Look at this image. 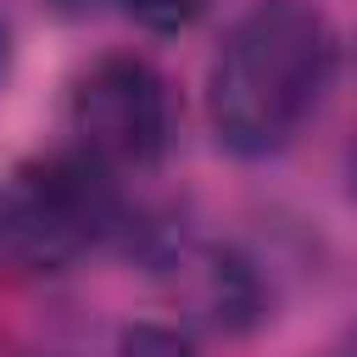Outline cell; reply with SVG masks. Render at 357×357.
<instances>
[{
	"mask_svg": "<svg viewBox=\"0 0 357 357\" xmlns=\"http://www.w3.org/2000/svg\"><path fill=\"white\" fill-rule=\"evenodd\" d=\"M340 61L335 22L312 0H257L206 67V117L223 151L273 156L318 112Z\"/></svg>",
	"mask_w": 357,
	"mask_h": 357,
	"instance_id": "obj_1",
	"label": "cell"
},
{
	"mask_svg": "<svg viewBox=\"0 0 357 357\" xmlns=\"http://www.w3.org/2000/svg\"><path fill=\"white\" fill-rule=\"evenodd\" d=\"M117 229V195L89 156H28L0 178V251L28 273H61Z\"/></svg>",
	"mask_w": 357,
	"mask_h": 357,
	"instance_id": "obj_2",
	"label": "cell"
},
{
	"mask_svg": "<svg viewBox=\"0 0 357 357\" xmlns=\"http://www.w3.org/2000/svg\"><path fill=\"white\" fill-rule=\"evenodd\" d=\"M67 117H73L78 156H89L95 167H106V173L151 167L167 151V134H173L167 78L145 56L112 50V56H100L78 73Z\"/></svg>",
	"mask_w": 357,
	"mask_h": 357,
	"instance_id": "obj_3",
	"label": "cell"
},
{
	"mask_svg": "<svg viewBox=\"0 0 357 357\" xmlns=\"http://www.w3.org/2000/svg\"><path fill=\"white\" fill-rule=\"evenodd\" d=\"M145 33H184L190 22H201V11L212 0H117Z\"/></svg>",
	"mask_w": 357,
	"mask_h": 357,
	"instance_id": "obj_4",
	"label": "cell"
},
{
	"mask_svg": "<svg viewBox=\"0 0 357 357\" xmlns=\"http://www.w3.org/2000/svg\"><path fill=\"white\" fill-rule=\"evenodd\" d=\"M117 357H195L190 340L167 324H128L117 335Z\"/></svg>",
	"mask_w": 357,
	"mask_h": 357,
	"instance_id": "obj_5",
	"label": "cell"
},
{
	"mask_svg": "<svg viewBox=\"0 0 357 357\" xmlns=\"http://www.w3.org/2000/svg\"><path fill=\"white\" fill-rule=\"evenodd\" d=\"M6 61H11V33H6V22H0V78H6Z\"/></svg>",
	"mask_w": 357,
	"mask_h": 357,
	"instance_id": "obj_6",
	"label": "cell"
}]
</instances>
